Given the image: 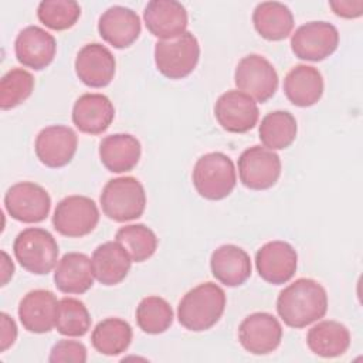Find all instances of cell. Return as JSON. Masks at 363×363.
Returning a JSON list of instances; mask_svg holds the SVG:
<instances>
[{
    "label": "cell",
    "mask_w": 363,
    "mask_h": 363,
    "mask_svg": "<svg viewBox=\"0 0 363 363\" xmlns=\"http://www.w3.org/2000/svg\"><path fill=\"white\" fill-rule=\"evenodd\" d=\"M55 328L64 336H84L91 328V315L84 302L75 298L60 299Z\"/></svg>",
    "instance_id": "cell-33"
},
{
    "label": "cell",
    "mask_w": 363,
    "mask_h": 363,
    "mask_svg": "<svg viewBox=\"0 0 363 363\" xmlns=\"http://www.w3.org/2000/svg\"><path fill=\"white\" fill-rule=\"evenodd\" d=\"M91 258L82 252H67L54 271V282L64 294H84L94 285Z\"/></svg>",
    "instance_id": "cell-24"
},
{
    "label": "cell",
    "mask_w": 363,
    "mask_h": 363,
    "mask_svg": "<svg viewBox=\"0 0 363 363\" xmlns=\"http://www.w3.org/2000/svg\"><path fill=\"white\" fill-rule=\"evenodd\" d=\"M252 23L257 33L268 41L286 38L294 28L292 11L279 1H262L252 13Z\"/></svg>",
    "instance_id": "cell-27"
},
{
    "label": "cell",
    "mask_w": 363,
    "mask_h": 363,
    "mask_svg": "<svg viewBox=\"0 0 363 363\" xmlns=\"http://www.w3.org/2000/svg\"><path fill=\"white\" fill-rule=\"evenodd\" d=\"M238 91L257 102H267L278 88V74L274 65L259 54H250L240 60L234 72Z\"/></svg>",
    "instance_id": "cell-7"
},
{
    "label": "cell",
    "mask_w": 363,
    "mask_h": 363,
    "mask_svg": "<svg viewBox=\"0 0 363 363\" xmlns=\"http://www.w3.org/2000/svg\"><path fill=\"white\" fill-rule=\"evenodd\" d=\"M214 116L224 130L245 133L257 125L259 111L251 96L238 89H230L217 99Z\"/></svg>",
    "instance_id": "cell-12"
},
{
    "label": "cell",
    "mask_w": 363,
    "mask_h": 363,
    "mask_svg": "<svg viewBox=\"0 0 363 363\" xmlns=\"http://www.w3.org/2000/svg\"><path fill=\"white\" fill-rule=\"evenodd\" d=\"M284 92L291 104L306 108L315 105L323 94V78L318 68L295 65L284 79Z\"/></svg>",
    "instance_id": "cell-25"
},
{
    "label": "cell",
    "mask_w": 363,
    "mask_h": 363,
    "mask_svg": "<svg viewBox=\"0 0 363 363\" xmlns=\"http://www.w3.org/2000/svg\"><path fill=\"white\" fill-rule=\"evenodd\" d=\"M140 30V18L136 11L123 6L106 9L98 21L99 35L115 48L132 45L138 40Z\"/></svg>",
    "instance_id": "cell-20"
},
{
    "label": "cell",
    "mask_w": 363,
    "mask_h": 363,
    "mask_svg": "<svg viewBox=\"0 0 363 363\" xmlns=\"http://www.w3.org/2000/svg\"><path fill=\"white\" fill-rule=\"evenodd\" d=\"M101 207L104 214L116 221L125 223L139 218L146 207V193L142 183L132 177H116L102 189Z\"/></svg>",
    "instance_id": "cell-3"
},
{
    "label": "cell",
    "mask_w": 363,
    "mask_h": 363,
    "mask_svg": "<svg viewBox=\"0 0 363 363\" xmlns=\"http://www.w3.org/2000/svg\"><path fill=\"white\" fill-rule=\"evenodd\" d=\"M4 207L11 218L20 223L34 224L47 218L51 208V199L40 184L20 182L6 191Z\"/></svg>",
    "instance_id": "cell-10"
},
{
    "label": "cell",
    "mask_w": 363,
    "mask_h": 363,
    "mask_svg": "<svg viewBox=\"0 0 363 363\" xmlns=\"http://www.w3.org/2000/svg\"><path fill=\"white\" fill-rule=\"evenodd\" d=\"M99 221L95 201L86 196L64 197L55 207L52 225L64 237L78 238L92 233Z\"/></svg>",
    "instance_id": "cell-8"
},
{
    "label": "cell",
    "mask_w": 363,
    "mask_h": 363,
    "mask_svg": "<svg viewBox=\"0 0 363 363\" xmlns=\"http://www.w3.org/2000/svg\"><path fill=\"white\" fill-rule=\"evenodd\" d=\"M213 277L225 286H240L251 277V259L245 250L234 244L216 248L210 258Z\"/></svg>",
    "instance_id": "cell-22"
},
{
    "label": "cell",
    "mask_w": 363,
    "mask_h": 363,
    "mask_svg": "<svg viewBox=\"0 0 363 363\" xmlns=\"http://www.w3.org/2000/svg\"><path fill=\"white\" fill-rule=\"evenodd\" d=\"M132 328L121 318H106L101 320L91 335L92 346L105 356L123 353L132 342Z\"/></svg>",
    "instance_id": "cell-29"
},
{
    "label": "cell",
    "mask_w": 363,
    "mask_h": 363,
    "mask_svg": "<svg viewBox=\"0 0 363 363\" xmlns=\"http://www.w3.org/2000/svg\"><path fill=\"white\" fill-rule=\"evenodd\" d=\"M115 118L111 99L102 94H84L72 108V122L84 133L101 135Z\"/></svg>",
    "instance_id": "cell-21"
},
{
    "label": "cell",
    "mask_w": 363,
    "mask_h": 363,
    "mask_svg": "<svg viewBox=\"0 0 363 363\" xmlns=\"http://www.w3.org/2000/svg\"><path fill=\"white\" fill-rule=\"evenodd\" d=\"M0 318H1V337H0L1 346H0V350L6 352L10 346L14 345V342L17 339V326H16V322L6 312H1Z\"/></svg>",
    "instance_id": "cell-38"
},
{
    "label": "cell",
    "mask_w": 363,
    "mask_h": 363,
    "mask_svg": "<svg viewBox=\"0 0 363 363\" xmlns=\"http://www.w3.org/2000/svg\"><path fill=\"white\" fill-rule=\"evenodd\" d=\"M238 174L241 183L251 190H267L281 176V159L264 146H251L238 157Z\"/></svg>",
    "instance_id": "cell-11"
},
{
    "label": "cell",
    "mask_w": 363,
    "mask_h": 363,
    "mask_svg": "<svg viewBox=\"0 0 363 363\" xmlns=\"http://www.w3.org/2000/svg\"><path fill=\"white\" fill-rule=\"evenodd\" d=\"M116 61L109 48L99 43L84 45L75 58L77 77L91 88H104L111 84Z\"/></svg>",
    "instance_id": "cell-16"
},
{
    "label": "cell",
    "mask_w": 363,
    "mask_h": 363,
    "mask_svg": "<svg viewBox=\"0 0 363 363\" xmlns=\"http://www.w3.org/2000/svg\"><path fill=\"white\" fill-rule=\"evenodd\" d=\"M57 296L48 289H33L18 303V319L31 333H47L57 322Z\"/></svg>",
    "instance_id": "cell-19"
},
{
    "label": "cell",
    "mask_w": 363,
    "mask_h": 363,
    "mask_svg": "<svg viewBox=\"0 0 363 363\" xmlns=\"http://www.w3.org/2000/svg\"><path fill=\"white\" fill-rule=\"evenodd\" d=\"M79 16L81 7L72 0H43L37 7L38 20L55 31L71 28Z\"/></svg>",
    "instance_id": "cell-34"
},
{
    "label": "cell",
    "mask_w": 363,
    "mask_h": 363,
    "mask_svg": "<svg viewBox=\"0 0 363 363\" xmlns=\"http://www.w3.org/2000/svg\"><path fill=\"white\" fill-rule=\"evenodd\" d=\"M140 142L129 133H113L105 136L99 143L102 164L112 173L132 170L140 159Z\"/></svg>",
    "instance_id": "cell-26"
},
{
    "label": "cell",
    "mask_w": 363,
    "mask_h": 363,
    "mask_svg": "<svg viewBox=\"0 0 363 363\" xmlns=\"http://www.w3.org/2000/svg\"><path fill=\"white\" fill-rule=\"evenodd\" d=\"M116 241L128 251L133 262H143L157 248V237L145 224H129L121 227L115 235Z\"/></svg>",
    "instance_id": "cell-32"
},
{
    "label": "cell",
    "mask_w": 363,
    "mask_h": 363,
    "mask_svg": "<svg viewBox=\"0 0 363 363\" xmlns=\"http://www.w3.org/2000/svg\"><path fill=\"white\" fill-rule=\"evenodd\" d=\"M306 343L311 352L320 357H337L349 349L350 332L340 322L320 320L309 329Z\"/></svg>",
    "instance_id": "cell-28"
},
{
    "label": "cell",
    "mask_w": 363,
    "mask_h": 363,
    "mask_svg": "<svg viewBox=\"0 0 363 363\" xmlns=\"http://www.w3.org/2000/svg\"><path fill=\"white\" fill-rule=\"evenodd\" d=\"M224 309V289L214 282H204L186 292L179 302L177 318L187 330L203 332L220 320Z\"/></svg>",
    "instance_id": "cell-2"
},
{
    "label": "cell",
    "mask_w": 363,
    "mask_h": 363,
    "mask_svg": "<svg viewBox=\"0 0 363 363\" xmlns=\"http://www.w3.org/2000/svg\"><path fill=\"white\" fill-rule=\"evenodd\" d=\"M255 267L259 277L272 285L286 284L298 267V254L285 241H269L255 254Z\"/></svg>",
    "instance_id": "cell-14"
},
{
    "label": "cell",
    "mask_w": 363,
    "mask_h": 363,
    "mask_svg": "<svg viewBox=\"0 0 363 363\" xmlns=\"http://www.w3.org/2000/svg\"><path fill=\"white\" fill-rule=\"evenodd\" d=\"M13 251L18 264L35 275H47L58 261V244L52 234L44 228L28 227L14 240Z\"/></svg>",
    "instance_id": "cell-4"
},
{
    "label": "cell",
    "mask_w": 363,
    "mask_h": 363,
    "mask_svg": "<svg viewBox=\"0 0 363 363\" xmlns=\"http://www.w3.org/2000/svg\"><path fill=\"white\" fill-rule=\"evenodd\" d=\"M1 285H6L9 282V279L13 277L14 272V264L11 262L10 257L7 255L6 251H1Z\"/></svg>",
    "instance_id": "cell-39"
},
{
    "label": "cell",
    "mask_w": 363,
    "mask_h": 363,
    "mask_svg": "<svg viewBox=\"0 0 363 363\" xmlns=\"http://www.w3.org/2000/svg\"><path fill=\"white\" fill-rule=\"evenodd\" d=\"M34 89V77L23 69L13 68L7 71L0 81V108L11 109L23 104Z\"/></svg>",
    "instance_id": "cell-35"
},
{
    "label": "cell",
    "mask_w": 363,
    "mask_h": 363,
    "mask_svg": "<svg viewBox=\"0 0 363 363\" xmlns=\"http://www.w3.org/2000/svg\"><path fill=\"white\" fill-rule=\"evenodd\" d=\"M296 119L288 111L267 113L258 129L261 143L269 150H281L291 146L296 138Z\"/></svg>",
    "instance_id": "cell-30"
},
{
    "label": "cell",
    "mask_w": 363,
    "mask_h": 363,
    "mask_svg": "<svg viewBox=\"0 0 363 363\" xmlns=\"http://www.w3.org/2000/svg\"><path fill=\"white\" fill-rule=\"evenodd\" d=\"M48 362H51V363H58V362L85 363L86 362V347L81 342L62 339L52 346V349L50 352Z\"/></svg>",
    "instance_id": "cell-36"
},
{
    "label": "cell",
    "mask_w": 363,
    "mask_h": 363,
    "mask_svg": "<svg viewBox=\"0 0 363 363\" xmlns=\"http://www.w3.org/2000/svg\"><path fill=\"white\" fill-rule=\"evenodd\" d=\"M281 339L282 326L268 312L251 313L238 326V340L252 354H268L274 352L279 346Z\"/></svg>",
    "instance_id": "cell-13"
},
{
    "label": "cell",
    "mask_w": 363,
    "mask_h": 363,
    "mask_svg": "<svg viewBox=\"0 0 363 363\" xmlns=\"http://www.w3.org/2000/svg\"><path fill=\"white\" fill-rule=\"evenodd\" d=\"M14 51L20 64L34 71H41L52 62L57 43L44 28L28 26L18 33L14 41Z\"/></svg>",
    "instance_id": "cell-18"
},
{
    "label": "cell",
    "mask_w": 363,
    "mask_h": 363,
    "mask_svg": "<svg viewBox=\"0 0 363 363\" xmlns=\"http://www.w3.org/2000/svg\"><path fill=\"white\" fill-rule=\"evenodd\" d=\"M78 146L77 133L64 125H51L40 130L35 138V155L38 160L51 169L68 164Z\"/></svg>",
    "instance_id": "cell-15"
},
{
    "label": "cell",
    "mask_w": 363,
    "mask_h": 363,
    "mask_svg": "<svg viewBox=\"0 0 363 363\" xmlns=\"http://www.w3.org/2000/svg\"><path fill=\"white\" fill-rule=\"evenodd\" d=\"M146 28L160 40H172L186 33L189 17L184 6L174 0H152L143 11Z\"/></svg>",
    "instance_id": "cell-17"
},
{
    "label": "cell",
    "mask_w": 363,
    "mask_h": 363,
    "mask_svg": "<svg viewBox=\"0 0 363 363\" xmlns=\"http://www.w3.org/2000/svg\"><path fill=\"white\" fill-rule=\"evenodd\" d=\"M136 323L145 333H163L173 323V309L170 303L160 296H146L136 308Z\"/></svg>",
    "instance_id": "cell-31"
},
{
    "label": "cell",
    "mask_w": 363,
    "mask_h": 363,
    "mask_svg": "<svg viewBox=\"0 0 363 363\" xmlns=\"http://www.w3.org/2000/svg\"><path fill=\"white\" fill-rule=\"evenodd\" d=\"M333 13L343 18H357L363 14V0H336L329 1Z\"/></svg>",
    "instance_id": "cell-37"
},
{
    "label": "cell",
    "mask_w": 363,
    "mask_h": 363,
    "mask_svg": "<svg viewBox=\"0 0 363 363\" xmlns=\"http://www.w3.org/2000/svg\"><path fill=\"white\" fill-rule=\"evenodd\" d=\"M339 45V31L328 21H309L295 30L291 48L295 57L305 61H322Z\"/></svg>",
    "instance_id": "cell-9"
},
{
    "label": "cell",
    "mask_w": 363,
    "mask_h": 363,
    "mask_svg": "<svg viewBox=\"0 0 363 363\" xmlns=\"http://www.w3.org/2000/svg\"><path fill=\"white\" fill-rule=\"evenodd\" d=\"M200 58V45L190 31L155 44V62L162 75L169 79H182L190 75Z\"/></svg>",
    "instance_id": "cell-6"
},
{
    "label": "cell",
    "mask_w": 363,
    "mask_h": 363,
    "mask_svg": "<svg viewBox=\"0 0 363 363\" xmlns=\"http://www.w3.org/2000/svg\"><path fill=\"white\" fill-rule=\"evenodd\" d=\"M191 179L197 193L207 200L227 197L237 183L234 163L221 152H211L199 157Z\"/></svg>",
    "instance_id": "cell-5"
},
{
    "label": "cell",
    "mask_w": 363,
    "mask_h": 363,
    "mask_svg": "<svg viewBox=\"0 0 363 363\" xmlns=\"http://www.w3.org/2000/svg\"><path fill=\"white\" fill-rule=\"evenodd\" d=\"M91 262L96 281L102 285L112 286L121 284L126 278L132 265V258L115 240L98 245L94 250Z\"/></svg>",
    "instance_id": "cell-23"
},
{
    "label": "cell",
    "mask_w": 363,
    "mask_h": 363,
    "mask_svg": "<svg viewBox=\"0 0 363 363\" xmlns=\"http://www.w3.org/2000/svg\"><path fill=\"white\" fill-rule=\"evenodd\" d=\"M328 294L315 279L299 278L277 298V312L289 328H305L326 315Z\"/></svg>",
    "instance_id": "cell-1"
}]
</instances>
